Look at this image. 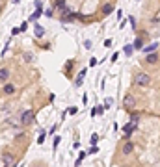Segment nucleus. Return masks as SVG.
<instances>
[{
	"instance_id": "37",
	"label": "nucleus",
	"mask_w": 160,
	"mask_h": 167,
	"mask_svg": "<svg viewBox=\"0 0 160 167\" xmlns=\"http://www.w3.org/2000/svg\"><path fill=\"white\" fill-rule=\"evenodd\" d=\"M117 58H119V52H115V54L112 56V63H114V61H117Z\"/></svg>"
},
{
	"instance_id": "22",
	"label": "nucleus",
	"mask_w": 160,
	"mask_h": 167,
	"mask_svg": "<svg viewBox=\"0 0 160 167\" xmlns=\"http://www.w3.org/2000/svg\"><path fill=\"white\" fill-rule=\"evenodd\" d=\"M43 15H45V17H49V19H52V17H54V8H49V9H43Z\"/></svg>"
},
{
	"instance_id": "39",
	"label": "nucleus",
	"mask_w": 160,
	"mask_h": 167,
	"mask_svg": "<svg viewBox=\"0 0 160 167\" xmlns=\"http://www.w3.org/2000/svg\"><path fill=\"white\" fill-rule=\"evenodd\" d=\"M104 47H112V39H106L104 41Z\"/></svg>"
},
{
	"instance_id": "21",
	"label": "nucleus",
	"mask_w": 160,
	"mask_h": 167,
	"mask_svg": "<svg viewBox=\"0 0 160 167\" xmlns=\"http://www.w3.org/2000/svg\"><path fill=\"white\" fill-rule=\"evenodd\" d=\"M82 84H84V76H80V74H78L77 78H74V82H73V85H74V87H80Z\"/></svg>"
},
{
	"instance_id": "32",
	"label": "nucleus",
	"mask_w": 160,
	"mask_h": 167,
	"mask_svg": "<svg viewBox=\"0 0 160 167\" xmlns=\"http://www.w3.org/2000/svg\"><path fill=\"white\" fill-rule=\"evenodd\" d=\"M34 6H36V9H43V2H41V0H36Z\"/></svg>"
},
{
	"instance_id": "12",
	"label": "nucleus",
	"mask_w": 160,
	"mask_h": 167,
	"mask_svg": "<svg viewBox=\"0 0 160 167\" xmlns=\"http://www.w3.org/2000/svg\"><path fill=\"white\" fill-rule=\"evenodd\" d=\"M34 33H36V39H43V36H45V28L36 22V24H34Z\"/></svg>"
},
{
	"instance_id": "27",
	"label": "nucleus",
	"mask_w": 160,
	"mask_h": 167,
	"mask_svg": "<svg viewBox=\"0 0 160 167\" xmlns=\"http://www.w3.org/2000/svg\"><path fill=\"white\" fill-rule=\"evenodd\" d=\"M60 141H61V138H60V136H56L54 139H52V147H54V150L58 149V145H60Z\"/></svg>"
},
{
	"instance_id": "18",
	"label": "nucleus",
	"mask_w": 160,
	"mask_h": 167,
	"mask_svg": "<svg viewBox=\"0 0 160 167\" xmlns=\"http://www.w3.org/2000/svg\"><path fill=\"white\" fill-rule=\"evenodd\" d=\"M73 65H74V60H69L65 65H63V73H65V74H71V71H73Z\"/></svg>"
},
{
	"instance_id": "5",
	"label": "nucleus",
	"mask_w": 160,
	"mask_h": 167,
	"mask_svg": "<svg viewBox=\"0 0 160 167\" xmlns=\"http://www.w3.org/2000/svg\"><path fill=\"white\" fill-rule=\"evenodd\" d=\"M134 149H136L134 141H132V139H127V141H121L119 152H121V156H130V154L134 152Z\"/></svg>"
},
{
	"instance_id": "42",
	"label": "nucleus",
	"mask_w": 160,
	"mask_h": 167,
	"mask_svg": "<svg viewBox=\"0 0 160 167\" xmlns=\"http://www.w3.org/2000/svg\"><path fill=\"white\" fill-rule=\"evenodd\" d=\"M2 9H4V4H0V13H2Z\"/></svg>"
},
{
	"instance_id": "3",
	"label": "nucleus",
	"mask_w": 160,
	"mask_h": 167,
	"mask_svg": "<svg viewBox=\"0 0 160 167\" xmlns=\"http://www.w3.org/2000/svg\"><path fill=\"white\" fill-rule=\"evenodd\" d=\"M138 128H140V122H125L123 125V141H127V139H130V136H132V132H136Z\"/></svg>"
},
{
	"instance_id": "23",
	"label": "nucleus",
	"mask_w": 160,
	"mask_h": 167,
	"mask_svg": "<svg viewBox=\"0 0 160 167\" xmlns=\"http://www.w3.org/2000/svg\"><path fill=\"white\" fill-rule=\"evenodd\" d=\"M89 143H91V145H97V143H99V134H97V132H93V134H91Z\"/></svg>"
},
{
	"instance_id": "36",
	"label": "nucleus",
	"mask_w": 160,
	"mask_h": 167,
	"mask_svg": "<svg viewBox=\"0 0 160 167\" xmlns=\"http://www.w3.org/2000/svg\"><path fill=\"white\" fill-rule=\"evenodd\" d=\"M115 15H117V19H123V11H121V9H117V11H115Z\"/></svg>"
},
{
	"instance_id": "20",
	"label": "nucleus",
	"mask_w": 160,
	"mask_h": 167,
	"mask_svg": "<svg viewBox=\"0 0 160 167\" xmlns=\"http://www.w3.org/2000/svg\"><path fill=\"white\" fill-rule=\"evenodd\" d=\"M123 52H125V56H132L134 47H132V45H125V47H123Z\"/></svg>"
},
{
	"instance_id": "34",
	"label": "nucleus",
	"mask_w": 160,
	"mask_h": 167,
	"mask_svg": "<svg viewBox=\"0 0 160 167\" xmlns=\"http://www.w3.org/2000/svg\"><path fill=\"white\" fill-rule=\"evenodd\" d=\"M19 28H20V32H26V28H28V22H23V24H20Z\"/></svg>"
},
{
	"instance_id": "29",
	"label": "nucleus",
	"mask_w": 160,
	"mask_h": 167,
	"mask_svg": "<svg viewBox=\"0 0 160 167\" xmlns=\"http://www.w3.org/2000/svg\"><path fill=\"white\" fill-rule=\"evenodd\" d=\"M91 47H93V41H91V39H86V41H84V48H88V50H89Z\"/></svg>"
},
{
	"instance_id": "17",
	"label": "nucleus",
	"mask_w": 160,
	"mask_h": 167,
	"mask_svg": "<svg viewBox=\"0 0 160 167\" xmlns=\"http://www.w3.org/2000/svg\"><path fill=\"white\" fill-rule=\"evenodd\" d=\"M65 6H67V4H65V0H54V4H52V8L58 9V11H61Z\"/></svg>"
},
{
	"instance_id": "43",
	"label": "nucleus",
	"mask_w": 160,
	"mask_h": 167,
	"mask_svg": "<svg viewBox=\"0 0 160 167\" xmlns=\"http://www.w3.org/2000/svg\"><path fill=\"white\" fill-rule=\"evenodd\" d=\"M138 2H140V0H138Z\"/></svg>"
},
{
	"instance_id": "4",
	"label": "nucleus",
	"mask_w": 160,
	"mask_h": 167,
	"mask_svg": "<svg viewBox=\"0 0 160 167\" xmlns=\"http://www.w3.org/2000/svg\"><path fill=\"white\" fill-rule=\"evenodd\" d=\"M136 106H138V98H136V95H132V93H125V97H123V108H125L127 111H130V110H136Z\"/></svg>"
},
{
	"instance_id": "41",
	"label": "nucleus",
	"mask_w": 160,
	"mask_h": 167,
	"mask_svg": "<svg viewBox=\"0 0 160 167\" xmlns=\"http://www.w3.org/2000/svg\"><path fill=\"white\" fill-rule=\"evenodd\" d=\"M20 2V0H11V4H19Z\"/></svg>"
},
{
	"instance_id": "38",
	"label": "nucleus",
	"mask_w": 160,
	"mask_h": 167,
	"mask_svg": "<svg viewBox=\"0 0 160 167\" xmlns=\"http://www.w3.org/2000/svg\"><path fill=\"white\" fill-rule=\"evenodd\" d=\"M80 165H82V160L77 158V160H74V167H80Z\"/></svg>"
},
{
	"instance_id": "31",
	"label": "nucleus",
	"mask_w": 160,
	"mask_h": 167,
	"mask_svg": "<svg viewBox=\"0 0 160 167\" xmlns=\"http://www.w3.org/2000/svg\"><path fill=\"white\" fill-rule=\"evenodd\" d=\"M19 33H20V28H19V26L11 28V36H13V37H15V36H19Z\"/></svg>"
},
{
	"instance_id": "1",
	"label": "nucleus",
	"mask_w": 160,
	"mask_h": 167,
	"mask_svg": "<svg viewBox=\"0 0 160 167\" xmlns=\"http://www.w3.org/2000/svg\"><path fill=\"white\" fill-rule=\"evenodd\" d=\"M132 84L138 85V87H151L153 85V76L145 71H138L132 78Z\"/></svg>"
},
{
	"instance_id": "14",
	"label": "nucleus",
	"mask_w": 160,
	"mask_h": 167,
	"mask_svg": "<svg viewBox=\"0 0 160 167\" xmlns=\"http://www.w3.org/2000/svg\"><path fill=\"white\" fill-rule=\"evenodd\" d=\"M156 48H158V43L155 41L151 45H147V47H143L142 50H143V54H151V52H156Z\"/></svg>"
},
{
	"instance_id": "6",
	"label": "nucleus",
	"mask_w": 160,
	"mask_h": 167,
	"mask_svg": "<svg viewBox=\"0 0 160 167\" xmlns=\"http://www.w3.org/2000/svg\"><path fill=\"white\" fill-rule=\"evenodd\" d=\"M2 162H4V167H15V165H17V154H13V152H4Z\"/></svg>"
},
{
	"instance_id": "26",
	"label": "nucleus",
	"mask_w": 160,
	"mask_h": 167,
	"mask_svg": "<svg viewBox=\"0 0 160 167\" xmlns=\"http://www.w3.org/2000/svg\"><path fill=\"white\" fill-rule=\"evenodd\" d=\"M129 22H130V26H132V30H138V24H136V17H129Z\"/></svg>"
},
{
	"instance_id": "2",
	"label": "nucleus",
	"mask_w": 160,
	"mask_h": 167,
	"mask_svg": "<svg viewBox=\"0 0 160 167\" xmlns=\"http://www.w3.org/2000/svg\"><path fill=\"white\" fill-rule=\"evenodd\" d=\"M36 122V111L34 110H24L23 113L19 115V125L20 126H30V125H34Z\"/></svg>"
},
{
	"instance_id": "15",
	"label": "nucleus",
	"mask_w": 160,
	"mask_h": 167,
	"mask_svg": "<svg viewBox=\"0 0 160 167\" xmlns=\"http://www.w3.org/2000/svg\"><path fill=\"white\" fill-rule=\"evenodd\" d=\"M41 15H43V9H36V11H34V13H32V15H30V19H28V22H37V19H39Z\"/></svg>"
},
{
	"instance_id": "16",
	"label": "nucleus",
	"mask_w": 160,
	"mask_h": 167,
	"mask_svg": "<svg viewBox=\"0 0 160 167\" xmlns=\"http://www.w3.org/2000/svg\"><path fill=\"white\" fill-rule=\"evenodd\" d=\"M104 113V106H95V108H91V117H99V115H102Z\"/></svg>"
},
{
	"instance_id": "19",
	"label": "nucleus",
	"mask_w": 160,
	"mask_h": 167,
	"mask_svg": "<svg viewBox=\"0 0 160 167\" xmlns=\"http://www.w3.org/2000/svg\"><path fill=\"white\" fill-rule=\"evenodd\" d=\"M45 138H47V130H41L39 132V138H37V145H43L45 143Z\"/></svg>"
},
{
	"instance_id": "30",
	"label": "nucleus",
	"mask_w": 160,
	"mask_h": 167,
	"mask_svg": "<svg viewBox=\"0 0 160 167\" xmlns=\"http://www.w3.org/2000/svg\"><path fill=\"white\" fill-rule=\"evenodd\" d=\"M102 106H104V110H108V108L112 106V98H106V100H104V104H102Z\"/></svg>"
},
{
	"instance_id": "8",
	"label": "nucleus",
	"mask_w": 160,
	"mask_h": 167,
	"mask_svg": "<svg viewBox=\"0 0 160 167\" xmlns=\"http://www.w3.org/2000/svg\"><path fill=\"white\" fill-rule=\"evenodd\" d=\"M132 47H134V50H142L145 47V33H138V37L134 39Z\"/></svg>"
},
{
	"instance_id": "33",
	"label": "nucleus",
	"mask_w": 160,
	"mask_h": 167,
	"mask_svg": "<svg viewBox=\"0 0 160 167\" xmlns=\"http://www.w3.org/2000/svg\"><path fill=\"white\" fill-rule=\"evenodd\" d=\"M97 63H99V60H97V58H89V67H95Z\"/></svg>"
},
{
	"instance_id": "13",
	"label": "nucleus",
	"mask_w": 160,
	"mask_h": 167,
	"mask_svg": "<svg viewBox=\"0 0 160 167\" xmlns=\"http://www.w3.org/2000/svg\"><path fill=\"white\" fill-rule=\"evenodd\" d=\"M145 113V111H138V110H130L129 115H130V122H140V115Z\"/></svg>"
},
{
	"instance_id": "10",
	"label": "nucleus",
	"mask_w": 160,
	"mask_h": 167,
	"mask_svg": "<svg viewBox=\"0 0 160 167\" xmlns=\"http://www.w3.org/2000/svg\"><path fill=\"white\" fill-rule=\"evenodd\" d=\"M160 61V56L156 52H151V54H145V63L147 65H156Z\"/></svg>"
},
{
	"instance_id": "7",
	"label": "nucleus",
	"mask_w": 160,
	"mask_h": 167,
	"mask_svg": "<svg viewBox=\"0 0 160 167\" xmlns=\"http://www.w3.org/2000/svg\"><path fill=\"white\" fill-rule=\"evenodd\" d=\"M2 93H4L6 97H11V95H15V93H17V85H15V84H11V82H6V84H2Z\"/></svg>"
},
{
	"instance_id": "24",
	"label": "nucleus",
	"mask_w": 160,
	"mask_h": 167,
	"mask_svg": "<svg viewBox=\"0 0 160 167\" xmlns=\"http://www.w3.org/2000/svg\"><path fill=\"white\" fill-rule=\"evenodd\" d=\"M23 58H24V61H26V63H32V61H34V56H32V52H24V54H23Z\"/></svg>"
},
{
	"instance_id": "40",
	"label": "nucleus",
	"mask_w": 160,
	"mask_h": 167,
	"mask_svg": "<svg viewBox=\"0 0 160 167\" xmlns=\"http://www.w3.org/2000/svg\"><path fill=\"white\" fill-rule=\"evenodd\" d=\"M127 22H129L127 19H125V20H121V22H119V28H125V24H127Z\"/></svg>"
},
{
	"instance_id": "9",
	"label": "nucleus",
	"mask_w": 160,
	"mask_h": 167,
	"mask_svg": "<svg viewBox=\"0 0 160 167\" xmlns=\"http://www.w3.org/2000/svg\"><path fill=\"white\" fill-rule=\"evenodd\" d=\"M9 76H11V69L9 67H0V84L9 82Z\"/></svg>"
},
{
	"instance_id": "25",
	"label": "nucleus",
	"mask_w": 160,
	"mask_h": 167,
	"mask_svg": "<svg viewBox=\"0 0 160 167\" xmlns=\"http://www.w3.org/2000/svg\"><path fill=\"white\" fill-rule=\"evenodd\" d=\"M67 113H69V115H77V113H78V108H77V106L67 108Z\"/></svg>"
},
{
	"instance_id": "11",
	"label": "nucleus",
	"mask_w": 160,
	"mask_h": 167,
	"mask_svg": "<svg viewBox=\"0 0 160 167\" xmlns=\"http://www.w3.org/2000/svg\"><path fill=\"white\" fill-rule=\"evenodd\" d=\"M114 9H115V8H114V4H112V2H106V4H102V8H101V15H104V17H106V15H110Z\"/></svg>"
},
{
	"instance_id": "35",
	"label": "nucleus",
	"mask_w": 160,
	"mask_h": 167,
	"mask_svg": "<svg viewBox=\"0 0 160 167\" xmlns=\"http://www.w3.org/2000/svg\"><path fill=\"white\" fill-rule=\"evenodd\" d=\"M56 128H58V125H54V126H50V130H49V136H52V134L56 132Z\"/></svg>"
},
{
	"instance_id": "28",
	"label": "nucleus",
	"mask_w": 160,
	"mask_h": 167,
	"mask_svg": "<svg viewBox=\"0 0 160 167\" xmlns=\"http://www.w3.org/2000/svg\"><path fill=\"white\" fill-rule=\"evenodd\" d=\"M97 152H99V147H97V145H91L89 150H88V154H97Z\"/></svg>"
}]
</instances>
